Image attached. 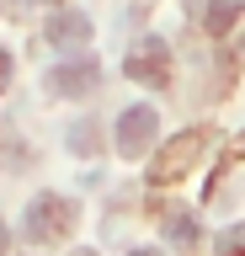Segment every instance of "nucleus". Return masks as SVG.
<instances>
[{
    "label": "nucleus",
    "instance_id": "5",
    "mask_svg": "<svg viewBox=\"0 0 245 256\" xmlns=\"http://www.w3.org/2000/svg\"><path fill=\"white\" fill-rule=\"evenodd\" d=\"M48 86L59 96H69V102H80V96H91L101 86V64L96 59H69V64H59V70L48 75Z\"/></svg>",
    "mask_w": 245,
    "mask_h": 256
},
{
    "label": "nucleus",
    "instance_id": "9",
    "mask_svg": "<svg viewBox=\"0 0 245 256\" xmlns=\"http://www.w3.org/2000/svg\"><path fill=\"white\" fill-rule=\"evenodd\" d=\"M69 150H75V155H91V150H96V123H75V134H69Z\"/></svg>",
    "mask_w": 245,
    "mask_h": 256
},
{
    "label": "nucleus",
    "instance_id": "8",
    "mask_svg": "<svg viewBox=\"0 0 245 256\" xmlns=\"http://www.w3.org/2000/svg\"><path fill=\"white\" fill-rule=\"evenodd\" d=\"M235 22H240V0H208V16H203V27H208L213 38H224Z\"/></svg>",
    "mask_w": 245,
    "mask_h": 256
},
{
    "label": "nucleus",
    "instance_id": "11",
    "mask_svg": "<svg viewBox=\"0 0 245 256\" xmlns=\"http://www.w3.org/2000/svg\"><path fill=\"white\" fill-rule=\"evenodd\" d=\"M5 240H11V235H5V224H0V256H5Z\"/></svg>",
    "mask_w": 245,
    "mask_h": 256
},
{
    "label": "nucleus",
    "instance_id": "4",
    "mask_svg": "<svg viewBox=\"0 0 245 256\" xmlns=\"http://www.w3.org/2000/svg\"><path fill=\"white\" fill-rule=\"evenodd\" d=\"M123 70H128L133 80L165 86V80H171V48H165V38H144V43H133L128 59H123Z\"/></svg>",
    "mask_w": 245,
    "mask_h": 256
},
{
    "label": "nucleus",
    "instance_id": "7",
    "mask_svg": "<svg viewBox=\"0 0 245 256\" xmlns=\"http://www.w3.org/2000/svg\"><path fill=\"white\" fill-rule=\"evenodd\" d=\"M165 240H171L176 251H192L197 240H203V224H197L192 208H165Z\"/></svg>",
    "mask_w": 245,
    "mask_h": 256
},
{
    "label": "nucleus",
    "instance_id": "3",
    "mask_svg": "<svg viewBox=\"0 0 245 256\" xmlns=\"http://www.w3.org/2000/svg\"><path fill=\"white\" fill-rule=\"evenodd\" d=\"M203 155V134H197V128H187V134H176V139L165 144L160 155L149 160V176H155V182H176V176H187L192 171V160Z\"/></svg>",
    "mask_w": 245,
    "mask_h": 256
},
{
    "label": "nucleus",
    "instance_id": "2",
    "mask_svg": "<svg viewBox=\"0 0 245 256\" xmlns=\"http://www.w3.org/2000/svg\"><path fill=\"white\" fill-rule=\"evenodd\" d=\"M155 128H160V112L149 107V102H139V107H128L123 118H117V155L139 160L155 144Z\"/></svg>",
    "mask_w": 245,
    "mask_h": 256
},
{
    "label": "nucleus",
    "instance_id": "6",
    "mask_svg": "<svg viewBox=\"0 0 245 256\" xmlns=\"http://www.w3.org/2000/svg\"><path fill=\"white\" fill-rule=\"evenodd\" d=\"M48 43H59V48H75V43H91V16L85 11H75V6H69V11H53L48 16Z\"/></svg>",
    "mask_w": 245,
    "mask_h": 256
},
{
    "label": "nucleus",
    "instance_id": "12",
    "mask_svg": "<svg viewBox=\"0 0 245 256\" xmlns=\"http://www.w3.org/2000/svg\"><path fill=\"white\" fill-rule=\"evenodd\" d=\"M133 256H160V251H133Z\"/></svg>",
    "mask_w": 245,
    "mask_h": 256
},
{
    "label": "nucleus",
    "instance_id": "10",
    "mask_svg": "<svg viewBox=\"0 0 245 256\" xmlns=\"http://www.w3.org/2000/svg\"><path fill=\"white\" fill-rule=\"evenodd\" d=\"M5 86H11V48L0 43V91H5Z\"/></svg>",
    "mask_w": 245,
    "mask_h": 256
},
{
    "label": "nucleus",
    "instance_id": "1",
    "mask_svg": "<svg viewBox=\"0 0 245 256\" xmlns=\"http://www.w3.org/2000/svg\"><path fill=\"white\" fill-rule=\"evenodd\" d=\"M75 230V203L59 198V192H37L27 214H21V235L27 240H64Z\"/></svg>",
    "mask_w": 245,
    "mask_h": 256
}]
</instances>
